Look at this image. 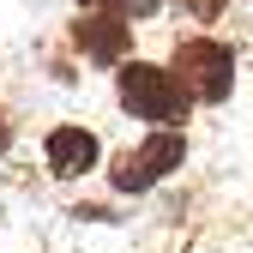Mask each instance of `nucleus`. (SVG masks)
I'll use <instances>...</instances> for the list:
<instances>
[{
  "instance_id": "obj_1",
  "label": "nucleus",
  "mask_w": 253,
  "mask_h": 253,
  "mask_svg": "<svg viewBox=\"0 0 253 253\" xmlns=\"http://www.w3.org/2000/svg\"><path fill=\"white\" fill-rule=\"evenodd\" d=\"M181 169H187V126H181V133H175V126H157V133H145L139 145L103 157V181H109V193H121V199H145L169 175H181Z\"/></svg>"
},
{
  "instance_id": "obj_2",
  "label": "nucleus",
  "mask_w": 253,
  "mask_h": 253,
  "mask_svg": "<svg viewBox=\"0 0 253 253\" xmlns=\"http://www.w3.org/2000/svg\"><path fill=\"white\" fill-rule=\"evenodd\" d=\"M163 67L181 84V97L199 103V109H217V103L235 97V48L223 37H175Z\"/></svg>"
},
{
  "instance_id": "obj_3",
  "label": "nucleus",
  "mask_w": 253,
  "mask_h": 253,
  "mask_svg": "<svg viewBox=\"0 0 253 253\" xmlns=\"http://www.w3.org/2000/svg\"><path fill=\"white\" fill-rule=\"evenodd\" d=\"M115 103L133 115V121H145L151 133H157V126H175V133H181L187 109H193V103L181 97V84L169 79L163 60H139V54L115 67Z\"/></svg>"
},
{
  "instance_id": "obj_4",
  "label": "nucleus",
  "mask_w": 253,
  "mask_h": 253,
  "mask_svg": "<svg viewBox=\"0 0 253 253\" xmlns=\"http://www.w3.org/2000/svg\"><path fill=\"white\" fill-rule=\"evenodd\" d=\"M103 133L97 126H84V121H54L42 126V169L54 181H90L103 169Z\"/></svg>"
},
{
  "instance_id": "obj_5",
  "label": "nucleus",
  "mask_w": 253,
  "mask_h": 253,
  "mask_svg": "<svg viewBox=\"0 0 253 253\" xmlns=\"http://www.w3.org/2000/svg\"><path fill=\"white\" fill-rule=\"evenodd\" d=\"M67 42L79 60H90V67H121V60H133V24L126 18H109V12H79L67 24Z\"/></svg>"
},
{
  "instance_id": "obj_6",
  "label": "nucleus",
  "mask_w": 253,
  "mask_h": 253,
  "mask_svg": "<svg viewBox=\"0 0 253 253\" xmlns=\"http://www.w3.org/2000/svg\"><path fill=\"white\" fill-rule=\"evenodd\" d=\"M79 12H109V18H126V24H145L163 12V0H79Z\"/></svg>"
},
{
  "instance_id": "obj_7",
  "label": "nucleus",
  "mask_w": 253,
  "mask_h": 253,
  "mask_svg": "<svg viewBox=\"0 0 253 253\" xmlns=\"http://www.w3.org/2000/svg\"><path fill=\"white\" fill-rule=\"evenodd\" d=\"M12 145H18V109L0 103V157H12Z\"/></svg>"
},
{
  "instance_id": "obj_8",
  "label": "nucleus",
  "mask_w": 253,
  "mask_h": 253,
  "mask_svg": "<svg viewBox=\"0 0 253 253\" xmlns=\"http://www.w3.org/2000/svg\"><path fill=\"white\" fill-rule=\"evenodd\" d=\"M181 6H187V12H193L199 24H211L217 12H223V0H181Z\"/></svg>"
}]
</instances>
